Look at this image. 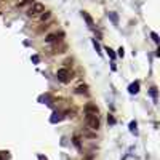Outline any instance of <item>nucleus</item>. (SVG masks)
Masks as SVG:
<instances>
[{"instance_id":"nucleus-1","label":"nucleus","mask_w":160,"mask_h":160,"mask_svg":"<svg viewBox=\"0 0 160 160\" xmlns=\"http://www.w3.org/2000/svg\"><path fill=\"white\" fill-rule=\"evenodd\" d=\"M43 11H45V6L42 5V3H34V5L27 10V16L29 18H35V16L42 15Z\"/></svg>"},{"instance_id":"nucleus-2","label":"nucleus","mask_w":160,"mask_h":160,"mask_svg":"<svg viewBox=\"0 0 160 160\" xmlns=\"http://www.w3.org/2000/svg\"><path fill=\"white\" fill-rule=\"evenodd\" d=\"M56 79L59 80V82H63V83H67L70 79H72V74H70L69 69H66V67H64V69H59L56 72Z\"/></svg>"},{"instance_id":"nucleus-3","label":"nucleus","mask_w":160,"mask_h":160,"mask_svg":"<svg viewBox=\"0 0 160 160\" xmlns=\"http://www.w3.org/2000/svg\"><path fill=\"white\" fill-rule=\"evenodd\" d=\"M85 117H86V123H88V127L91 128V130H98V128H99L98 115H85Z\"/></svg>"},{"instance_id":"nucleus-4","label":"nucleus","mask_w":160,"mask_h":160,"mask_svg":"<svg viewBox=\"0 0 160 160\" xmlns=\"http://www.w3.org/2000/svg\"><path fill=\"white\" fill-rule=\"evenodd\" d=\"M98 107L95 104H86L85 106V115H98Z\"/></svg>"},{"instance_id":"nucleus-5","label":"nucleus","mask_w":160,"mask_h":160,"mask_svg":"<svg viewBox=\"0 0 160 160\" xmlns=\"http://www.w3.org/2000/svg\"><path fill=\"white\" fill-rule=\"evenodd\" d=\"M128 91H130V95H136V93L139 91V82L131 83V85L128 86Z\"/></svg>"},{"instance_id":"nucleus-6","label":"nucleus","mask_w":160,"mask_h":160,"mask_svg":"<svg viewBox=\"0 0 160 160\" xmlns=\"http://www.w3.org/2000/svg\"><path fill=\"white\" fill-rule=\"evenodd\" d=\"M59 120H63V115H61L59 112H54V114H53V117L50 118V122H51V123H56V122H59Z\"/></svg>"},{"instance_id":"nucleus-7","label":"nucleus","mask_w":160,"mask_h":160,"mask_svg":"<svg viewBox=\"0 0 160 160\" xmlns=\"http://www.w3.org/2000/svg\"><path fill=\"white\" fill-rule=\"evenodd\" d=\"M82 15H83V18H85V21H86V24H88V27H93V19L88 16V13H85V11H83Z\"/></svg>"},{"instance_id":"nucleus-8","label":"nucleus","mask_w":160,"mask_h":160,"mask_svg":"<svg viewBox=\"0 0 160 160\" xmlns=\"http://www.w3.org/2000/svg\"><path fill=\"white\" fill-rule=\"evenodd\" d=\"M75 93H79V95H82V93H83V95H85V93H86V86H85V85L77 86V88H75Z\"/></svg>"},{"instance_id":"nucleus-9","label":"nucleus","mask_w":160,"mask_h":160,"mask_svg":"<svg viewBox=\"0 0 160 160\" xmlns=\"http://www.w3.org/2000/svg\"><path fill=\"white\" fill-rule=\"evenodd\" d=\"M56 37H58L56 34H51V35H48V37L45 38V40H47L48 43H51V42H56Z\"/></svg>"},{"instance_id":"nucleus-10","label":"nucleus","mask_w":160,"mask_h":160,"mask_svg":"<svg viewBox=\"0 0 160 160\" xmlns=\"http://www.w3.org/2000/svg\"><path fill=\"white\" fill-rule=\"evenodd\" d=\"M150 96H152L154 101L157 102V88H155V86H152V88H150Z\"/></svg>"},{"instance_id":"nucleus-11","label":"nucleus","mask_w":160,"mask_h":160,"mask_svg":"<svg viewBox=\"0 0 160 160\" xmlns=\"http://www.w3.org/2000/svg\"><path fill=\"white\" fill-rule=\"evenodd\" d=\"M130 131H131V133H134V134L138 133V130H136V122H131V123H130Z\"/></svg>"},{"instance_id":"nucleus-12","label":"nucleus","mask_w":160,"mask_h":160,"mask_svg":"<svg viewBox=\"0 0 160 160\" xmlns=\"http://www.w3.org/2000/svg\"><path fill=\"white\" fill-rule=\"evenodd\" d=\"M74 146H75L77 147V149H82V147H80V139H79V138H77V136H74Z\"/></svg>"},{"instance_id":"nucleus-13","label":"nucleus","mask_w":160,"mask_h":160,"mask_svg":"<svg viewBox=\"0 0 160 160\" xmlns=\"http://www.w3.org/2000/svg\"><path fill=\"white\" fill-rule=\"evenodd\" d=\"M48 18H50V13H48V11H43V13L40 15V19H42V21H45V19H48Z\"/></svg>"},{"instance_id":"nucleus-14","label":"nucleus","mask_w":160,"mask_h":160,"mask_svg":"<svg viewBox=\"0 0 160 160\" xmlns=\"http://www.w3.org/2000/svg\"><path fill=\"white\" fill-rule=\"evenodd\" d=\"M106 51H107V54L112 58V59H115V54H114V51H112L111 48H106Z\"/></svg>"},{"instance_id":"nucleus-15","label":"nucleus","mask_w":160,"mask_h":160,"mask_svg":"<svg viewBox=\"0 0 160 160\" xmlns=\"http://www.w3.org/2000/svg\"><path fill=\"white\" fill-rule=\"evenodd\" d=\"M107 120H109V123H111V125H114V123H115V120H114V117H109V118H107Z\"/></svg>"},{"instance_id":"nucleus-16","label":"nucleus","mask_w":160,"mask_h":160,"mask_svg":"<svg viewBox=\"0 0 160 160\" xmlns=\"http://www.w3.org/2000/svg\"><path fill=\"white\" fill-rule=\"evenodd\" d=\"M152 38H154V42H155V43L159 42V38H157V34H152Z\"/></svg>"},{"instance_id":"nucleus-17","label":"nucleus","mask_w":160,"mask_h":160,"mask_svg":"<svg viewBox=\"0 0 160 160\" xmlns=\"http://www.w3.org/2000/svg\"><path fill=\"white\" fill-rule=\"evenodd\" d=\"M0 160H3V152H0Z\"/></svg>"}]
</instances>
